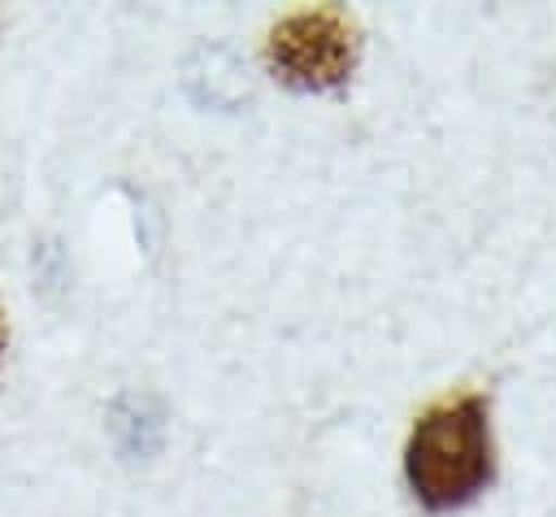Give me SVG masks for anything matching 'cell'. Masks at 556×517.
Returning <instances> with one entry per match:
<instances>
[{"label": "cell", "mask_w": 556, "mask_h": 517, "mask_svg": "<svg viewBox=\"0 0 556 517\" xmlns=\"http://www.w3.org/2000/svg\"><path fill=\"white\" fill-rule=\"evenodd\" d=\"M404 478L421 508L452 513L473 504L495 478L491 404L478 391L430 404L404 447Z\"/></svg>", "instance_id": "6da1fadb"}, {"label": "cell", "mask_w": 556, "mask_h": 517, "mask_svg": "<svg viewBox=\"0 0 556 517\" xmlns=\"http://www.w3.org/2000/svg\"><path fill=\"white\" fill-rule=\"evenodd\" d=\"M361 56L356 22L339 9H300L265 39L269 70L295 91H330L352 78Z\"/></svg>", "instance_id": "7a4b0ae2"}, {"label": "cell", "mask_w": 556, "mask_h": 517, "mask_svg": "<svg viewBox=\"0 0 556 517\" xmlns=\"http://www.w3.org/2000/svg\"><path fill=\"white\" fill-rule=\"evenodd\" d=\"M4 343H9V321H4V308H0V356H4Z\"/></svg>", "instance_id": "3957f363"}]
</instances>
